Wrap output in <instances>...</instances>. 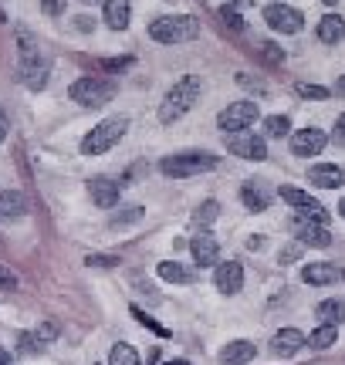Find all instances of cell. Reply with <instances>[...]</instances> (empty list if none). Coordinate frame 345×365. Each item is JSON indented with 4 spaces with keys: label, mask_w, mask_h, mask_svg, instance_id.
<instances>
[{
    "label": "cell",
    "mask_w": 345,
    "mask_h": 365,
    "mask_svg": "<svg viewBox=\"0 0 345 365\" xmlns=\"http://www.w3.org/2000/svg\"><path fill=\"white\" fill-rule=\"evenodd\" d=\"M17 75L31 91H41L51 75V61L41 54L38 38L27 27H17Z\"/></svg>",
    "instance_id": "cell-1"
},
{
    "label": "cell",
    "mask_w": 345,
    "mask_h": 365,
    "mask_svg": "<svg viewBox=\"0 0 345 365\" xmlns=\"http://www.w3.org/2000/svg\"><path fill=\"white\" fill-rule=\"evenodd\" d=\"M197 102H200V78L186 75V78H180L170 91H166V95H163V102H160V122H163V125L180 122V118H183Z\"/></svg>",
    "instance_id": "cell-2"
},
{
    "label": "cell",
    "mask_w": 345,
    "mask_h": 365,
    "mask_svg": "<svg viewBox=\"0 0 345 365\" xmlns=\"http://www.w3.org/2000/svg\"><path fill=\"white\" fill-rule=\"evenodd\" d=\"M149 38L160 44H186L200 38V21L193 14H166L149 24Z\"/></svg>",
    "instance_id": "cell-3"
},
{
    "label": "cell",
    "mask_w": 345,
    "mask_h": 365,
    "mask_svg": "<svg viewBox=\"0 0 345 365\" xmlns=\"http://www.w3.org/2000/svg\"><path fill=\"white\" fill-rule=\"evenodd\" d=\"M217 170V156L207 149H186V153H172L160 163V173L170 180H186V176H200V173Z\"/></svg>",
    "instance_id": "cell-4"
},
{
    "label": "cell",
    "mask_w": 345,
    "mask_h": 365,
    "mask_svg": "<svg viewBox=\"0 0 345 365\" xmlns=\"http://www.w3.org/2000/svg\"><path fill=\"white\" fill-rule=\"evenodd\" d=\"M125 129H129V118L125 115H112V118H105V122H98V125L81 139V156H102V153H108V149L125 135Z\"/></svg>",
    "instance_id": "cell-5"
},
{
    "label": "cell",
    "mask_w": 345,
    "mask_h": 365,
    "mask_svg": "<svg viewBox=\"0 0 345 365\" xmlns=\"http://www.w3.org/2000/svg\"><path fill=\"white\" fill-rule=\"evenodd\" d=\"M68 95H71V102L85 105V108H102L115 98V81L102 78V75H85L68 88Z\"/></svg>",
    "instance_id": "cell-6"
},
{
    "label": "cell",
    "mask_w": 345,
    "mask_h": 365,
    "mask_svg": "<svg viewBox=\"0 0 345 365\" xmlns=\"http://www.w3.org/2000/svg\"><path fill=\"white\" fill-rule=\"evenodd\" d=\"M257 118H261L257 102L244 98V102H230L227 108H220V115H217V129L224 132V135H234V132H247Z\"/></svg>",
    "instance_id": "cell-7"
},
{
    "label": "cell",
    "mask_w": 345,
    "mask_h": 365,
    "mask_svg": "<svg viewBox=\"0 0 345 365\" xmlns=\"http://www.w3.org/2000/svg\"><path fill=\"white\" fill-rule=\"evenodd\" d=\"M264 21H267V27L278 31V34H298V31L305 27V14L298 11V7H292V4L274 0V4L264 7Z\"/></svg>",
    "instance_id": "cell-8"
},
{
    "label": "cell",
    "mask_w": 345,
    "mask_h": 365,
    "mask_svg": "<svg viewBox=\"0 0 345 365\" xmlns=\"http://www.w3.org/2000/svg\"><path fill=\"white\" fill-rule=\"evenodd\" d=\"M278 193H281V200H284L288 207L298 210V217H305V220H315V223H321V227L329 223V210L321 207L315 196H308L305 190H294V186H281Z\"/></svg>",
    "instance_id": "cell-9"
},
{
    "label": "cell",
    "mask_w": 345,
    "mask_h": 365,
    "mask_svg": "<svg viewBox=\"0 0 345 365\" xmlns=\"http://www.w3.org/2000/svg\"><path fill=\"white\" fill-rule=\"evenodd\" d=\"M227 149L234 153V156L247 159V163H264L267 159V145L261 135H254V132H234L230 139H227Z\"/></svg>",
    "instance_id": "cell-10"
},
{
    "label": "cell",
    "mask_w": 345,
    "mask_h": 365,
    "mask_svg": "<svg viewBox=\"0 0 345 365\" xmlns=\"http://www.w3.org/2000/svg\"><path fill=\"white\" fill-rule=\"evenodd\" d=\"M190 254H193V264H197L200 271L220 264V244H217V237H213L210 230H200V234L190 240Z\"/></svg>",
    "instance_id": "cell-11"
},
{
    "label": "cell",
    "mask_w": 345,
    "mask_h": 365,
    "mask_svg": "<svg viewBox=\"0 0 345 365\" xmlns=\"http://www.w3.org/2000/svg\"><path fill=\"white\" fill-rule=\"evenodd\" d=\"M292 234L302 247H329L332 244V234L315 220H305V217H294L292 220Z\"/></svg>",
    "instance_id": "cell-12"
},
{
    "label": "cell",
    "mask_w": 345,
    "mask_h": 365,
    "mask_svg": "<svg viewBox=\"0 0 345 365\" xmlns=\"http://www.w3.org/2000/svg\"><path fill=\"white\" fill-rule=\"evenodd\" d=\"M88 196L95 200V207L112 210L115 203H119V196H122V182L108 180V176H95V180H88Z\"/></svg>",
    "instance_id": "cell-13"
},
{
    "label": "cell",
    "mask_w": 345,
    "mask_h": 365,
    "mask_svg": "<svg viewBox=\"0 0 345 365\" xmlns=\"http://www.w3.org/2000/svg\"><path fill=\"white\" fill-rule=\"evenodd\" d=\"M213 284L220 294H237L240 287H244V267L237 261H227V264H217V271H213Z\"/></svg>",
    "instance_id": "cell-14"
},
{
    "label": "cell",
    "mask_w": 345,
    "mask_h": 365,
    "mask_svg": "<svg viewBox=\"0 0 345 365\" xmlns=\"http://www.w3.org/2000/svg\"><path fill=\"white\" fill-rule=\"evenodd\" d=\"M325 143H329V135L321 129H302L292 135V153L294 156H319L321 149H325Z\"/></svg>",
    "instance_id": "cell-15"
},
{
    "label": "cell",
    "mask_w": 345,
    "mask_h": 365,
    "mask_svg": "<svg viewBox=\"0 0 345 365\" xmlns=\"http://www.w3.org/2000/svg\"><path fill=\"white\" fill-rule=\"evenodd\" d=\"M308 182H315L321 190H339V186H345V170L335 163H319L308 170Z\"/></svg>",
    "instance_id": "cell-16"
},
{
    "label": "cell",
    "mask_w": 345,
    "mask_h": 365,
    "mask_svg": "<svg viewBox=\"0 0 345 365\" xmlns=\"http://www.w3.org/2000/svg\"><path fill=\"white\" fill-rule=\"evenodd\" d=\"M302 345H308V339L298 331V328H281L278 335L271 339V352L278 355V359H292Z\"/></svg>",
    "instance_id": "cell-17"
},
{
    "label": "cell",
    "mask_w": 345,
    "mask_h": 365,
    "mask_svg": "<svg viewBox=\"0 0 345 365\" xmlns=\"http://www.w3.org/2000/svg\"><path fill=\"white\" fill-rule=\"evenodd\" d=\"M102 17L112 31H125L129 17H133V0H105L102 4Z\"/></svg>",
    "instance_id": "cell-18"
},
{
    "label": "cell",
    "mask_w": 345,
    "mask_h": 365,
    "mask_svg": "<svg viewBox=\"0 0 345 365\" xmlns=\"http://www.w3.org/2000/svg\"><path fill=\"white\" fill-rule=\"evenodd\" d=\"M163 281H170V284H193L200 277V267H190V264H180V261H163L156 267Z\"/></svg>",
    "instance_id": "cell-19"
},
{
    "label": "cell",
    "mask_w": 345,
    "mask_h": 365,
    "mask_svg": "<svg viewBox=\"0 0 345 365\" xmlns=\"http://www.w3.org/2000/svg\"><path fill=\"white\" fill-rule=\"evenodd\" d=\"M302 281H305V284H315V287L335 284V281H339V267H335V264H325V261L305 264V267H302Z\"/></svg>",
    "instance_id": "cell-20"
},
{
    "label": "cell",
    "mask_w": 345,
    "mask_h": 365,
    "mask_svg": "<svg viewBox=\"0 0 345 365\" xmlns=\"http://www.w3.org/2000/svg\"><path fill=\"white\" fill-rule=\"evenodd\" d=\"M254 355H257L254 341L237 339V341H227L224 349H220V362L224 365H244V362H251Z\"/></svg>",
    "instance_id": "cell-21"
},
{
    "label": "cell",
    "mask_w": 345,
    "mask_h": 365,
    "mask_svg": "<svg viewBox=\"0 0 345 365\" xmlns=\"http://www.w3.org/2000/svg\"><path fill=\"white\" fill-rule=\"evenodd\" d=\"M240 200H244V207L254 210V213H264L267 203H271L267 190L257 180H251V182H244V186H240Z\"/></svg>",
    "instance_id": "cell-22"
},
{
    "label": "cell",
    "mask_w": 345,
    "mask_h": 365,
    "mask_svg": "<svg viewBox=\"0 0 345 365\" xmlns=\"http://www.w3.org/2000/svg\"><path fill=\"white\" fill-rule=\"evenodd\" d=\"M345 38V21L339 14H325L319 21V41L321 44H339Z\"/></svg>",
    "instance_id": "cell-23"
},
{
    "label": "cell",
    "mask_w": 345,
    "mask_h": 365,
    "mask_svg": "<svg viewBox=\"0 0 345 365\" xmlns=\"http://www.w3.org/2000/svg\"><path fill=\"white\" fill-rule=\"evenodd\" d=\"M315 314L321 318V325H342V322H345V298L321 301L319 308H315Z\"/></svg>",
    "instance_id": "cell-24"
},
{
    "label": "cell",
    "mask_w": 345,
    "mask_h": 365,
    "mask_svg": "<svg viewBox=\"0 0 345 365\" xmlns=\"http://www.w3.org/2000/svg\"><path fill=\"white\" fill-rule=\"evenodd\" d=\"M0 213H4V217H24L27 196L21 193V190H4V193H0Z\"/></svg>",
    "instance_id": "cell-25"
},
{
    "label": "cell",
    "mask_w": 345,
    "mask_h": 365,
    "mask_svg": "<svg viewBox=\"0 0 345 365\" xmlns=\"http://www.w3.org/2000/svg\"><path fill=\"white\" fill-rule=\"evenodd\" d=\"M335 341H339V325H319L308 335V345H311V349H332Z\"/></svg>",
    "instance_id": "cell-26"
},
{
    "label": "cell",
    "mask_w": 345,
    "mask_h": 365,
    "mask_svg": "<svg viewBox=\"0 0 345 365\" xmlns=\"http://www.w3.org/2000/svg\"><path fill=\"white\" fill-rule=\"evenodd\" d=\"M217 217H220V203H217V200H203V203L193 210V223H197V227H203V230H207Z\"/></svg>",
    "instance_id": "cell-27"
},
{
    "label": "cell",
    "mask_w": 345,
    "mask_h": 365,
    "mask_svg": "<svg viewBox=\"0 0 345 365\" xmlns=\"http://www.w3.org/2000/svg\"><path fill=\"white\" fill-rule=\"evenodd\" d=\"M292 132V118L288 115H267L264 118V135L267 139H284Z\"/></svg>",
    "instance_id": "cell-28"
},
{
    "label": "cell",
    "mask_w": 345,
    "mask_h": 365,
    "mask_svg": "<svg viewBox=\"0 0 345 365\" xmlns=\"http://www.w3.org/2000/svg\"><path fill=\"white\" fill-rule=\"evenodd\" d=\"M108 365H143V362H139V355H135V349L129 341H119L112 349V355H108Z\"/></svg>",
    "instance_id": "cell-29"
},
{
    "label": "cell",
    "mask_w": 345,
    "mask_h": 365,
    "mask_svg": "<svg viewBox=\"0 0 345 365\" xmlns=\"http://www.w3.org/2000/svg\"><path fill=\"white\" fill-rule=\"evenodd\" d=\"M294 91L302 95V98H315V102H325V98H332V88H325V85H311V81H298Z\"/></svg>",
    "instance_id": "cell-30"
},
{
    "label": "cell",
    "mask_w": 345,
    "mask_h": 365,
    "mask_svg": "<svg viewBox=\"0 0 345 365\" xmlns=\"http://www.w3.org/2000/svg\"><path fill=\"white\" fill-rule=\"evenodd\" d=\"M217 17H220V21H224V27H230L234 34H240V31H244V21H240L237 7H230V4H224V7L217 11Z\"/></svg>",
    "instance_id": "cell-31"
},
{
    "label": "cell",
    "mask_w": 345,
    "mask_h": 365,
    "mask_svg": "<svg viewBox=\"0 0 345 365\" xmlns=\"http://www.w3.org/2000/svg\"><path fill=\"white\" fill-rule=\"evenodd\" d=\"M143 213H146L143 207H125V213H115V217H112V227H129V223L143 220Z\"/></svg>",
    "instance_id": "cell-32"
},
{
    "label": "cell",
    "mask_w": 345,
    "mask_h": 365,
    "mask_svg": "<svg viewBox=\"0 0 345 365\" xmlns=\"http://www.w3.org/2000/svg\"><path fill=\"white\" fill-rule=\"evenodd\" d=\"M133 314H135V318H139V325L153 328V331H156V335H160V339H166V335H170V331H166V328H163L160 322H156V318H149V314L143 312V308H135V304H133Z\"/></svg>",
    "instance_id": "cell-33"
},
{
    "label": "cell",
    "mask_w": 345,
    "mask_h": 365,
    "mask_svg": "<svg viewBox=\"0 0 345 365\" xmlns=\"http://www.w3.org/2000/svg\"><path fill=\"white\" fill-rule=\"evenodd\" d=\"M85 264H88V267H115L119 257H115V254H88Z\"/></svg>",
    "instance_id": "cell-34"
},
{
    "label": "cell",
    "mask_w": 345,
    "mask_h": 365,
    "mask_svg": "<svg viewBox=\"0 0 345 365\" xmlns=\"http://www.w3.org/2000/svg\"><path fill=\"white\" fill-rule=\"evenodd\" d=\"M257 51L264 54L271 65H281V61H284V51H278V48H274V44H267V41H261V44H257Z\"/></svg>",
    "instance_id": "cell-35"
},
{
    "label": "cell",
    "mask_w": 345,
    "mask_h": 365,
    "mask_svg": "<svg viewBox=\"0 0 345 365\" xmlns=\"http://www.w3.org/2000/svg\"><path fill=\"white\" fill-rule=\"evenodd\" d=\"M41 11L48 17H61L65 14V0H41Z\"/></svg>",
    "instance_id": "cell-36"
},
{
    "label": "cell",
    "mask_w": 345,
    "mask_h": 365,
    "mask_svg": "<svg viewBox=\"0 0 345 365\" xmlns=\"http://www.w3.org/2000/svg\"><path fill=\"white\" fill-rule=\"evenodd\" d=\"M34 335H38V341H41V345H44V341L58 339V325H54V322H44V325H41L38 331H34Z\"/></svg>",
    "instance_id": "cell-37"
},
{
    "label": "cell",
    "mask_w": 345,
    "mask_h": 365,
    "mask_svg": "<svg viewBox=\"0 0 345 365\" xmlns=\"http://www.w3.org/2000/svg\"><path fill=\"white\" fill-rule=\"evenodd\" d=\"M298 257H302V244H298V240L281 250V264H292V261H298Z\"/></svg>",
    "instance_id": "cell-38"
},
{
    "label": "cell",
    "mask_w": 345,
    "mask_h": 365,
    "mask_svg": "<svg viewBox=\"0 0 345 365\" xmlns=\"http://www.w3.org/2000/svg\"><path fill=\"white\" fill-rule=\"evenodd\" d=\"M129 65H133V58H112V61H102L105 71H125Z\"/></svg>",
    "instance_id": "cell-39"
},
{
    "label": "cell",
    "mask_w": 345,
    "mask_h": 365,
    "mask_svg": "<svg viewBox=\"0 0 345 365\" xmlns=\"http://www.w3.org/2000/svg\"><path fill=\"white\" fill-rule=\"evenodd\" d=\"M237 85H244V88L257 91V95H264V85H261L257 78H251V75H237Z\"/></svg>",
    "instance_id": "cell-40"
},
{
    "label": "cell",
    "mask_w": 345,
    "mask_h": 365,
    "mask_svg": "<svg viewBox=\"0 0 345 365\" xmlns=\"http://www.w3.org/2000/svg\"><path fill=\"white\" fill-rule=\"evenodd\" d=\"M11 287H17V277H14V274L0 264V291H11Z\"/></svg>",
    "instance_id": "cell-41"
},
{
    "label": "cell",
    "mask_w": 345,
    "mask_h": 365,
    "mask_svg": "<svg viewBox=\"0 0 345 365\" xmlns=\"http://www.w3.org/2000/svg\"><path fill=\"white\" fill-rule=\"evenodd\" d=\"M335 143L345 145V112L339 118H335Z\"/></svg>",
    "instance_id": "cell-42"
},
{
    "label": "cell",
    "mask_w": 345,
    "mask_h": 365,
    "mask_svg": "<svg viewBox=\"0 0 345 365\" xmlns=\"http://www.w3.org/2000/svg\"><path fill=\"white\" fill-rule=\"evenodd\" d=\"M7 129H11V125H7V115H4V108H0V143L7 139Z\"/></svg>",
    "instance_id": "cell-43"
},
{
    "label": "cell",
    "mask_w": 345,
    "mask_h": 365,
    "mask_svg": "<svg viewBox=\"0 0 345 365\" xmlns=\"http://www.w3.org/2000/svg\"><path fill=\"white\" fill-rule=\"evenodd\" d=\"M335 95H345V75L339 81H335Z\"/></svg>",
    "instance_id": "cell-44"
},
{
    "label": "cell",
    "mask_w": 345,
    "mask_h": 365,
    "mask_svg": "<svg viewBox=\"0 0 345 365\" xmlns=\"http://www.w3.org/2000/svg\"><path fill=\"white\" fill-rule=\"evenodd\" d=\"M254 0H230V7H251Z\"/></svg>",
    "instance_id": "cell-45"
},
{
    "label": "cell",
    "mask_w": 345,
    "mask_h": 365,
    "mask_svg": "<svg viewBox=\"0 0 345 365\" xmlns=\"http://www.w3.org/2000/svg\"><path fill=\"white\" fill-rule=\"evenodd\" d=\"M166 365H190L186 359H172V362H166Z\"/></svg>",
    "instance_id": "cell-46"
},
{
    "label": "cell",
    "mask_w": 345,
    "mask_h": 365,
    "mask_svg": "<svg viewBox=\"0 0 345 365\" xmlns=\"http://www.w3.org/2000/svg\"><path fill=\"white\" fill-rule=\"evenodd\" d=\"M339 217H342V220H345V200H342V203H339Z\"/></svg>",
    "instance_id": "cell-47"
},
{
    "label": "cell",
    "mask_w": 345,
    "mask_h": 365,
    "mask_svg": "<svg viewBox=\"0 0 345 365\" xmlns=\"http://www.w3.org/2000/svg\"><path fill=\"white\" fill-rule=\"evenodd\" d=\"M321 4H329V7H332V4H335V0H321Z\"/></svg>",
    "instance_id": "cell-48"
}]
</instances>
